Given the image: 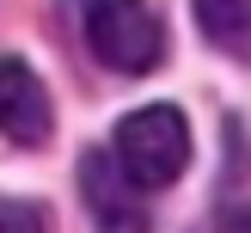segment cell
<instances>
[{
    "label": "cell",
    "mask_w": 251,
    "mask_h": 233,
    "mask_svg": "<svg viewBox=\"0 0 251 233\" xmlns=\"http://www.w3.org/2000/svg\"><path fill=\"white\" fill-rule=\"evenodd\" d=\"M110 159L123 166V178L135 190H166L184 166H190V123L184 110L172 104H147V110H129L110 135Z\"/></svg>",
    "instance_id": "obj_1"
},
{
    "label": "cell",
    "mask_w": 251,
    "mask_h": 233,
    "mask_svg": "<svg viewBox=\"0 0 251 233\" xmlns=\"http://www.w3.org/2000/svg\"><path fill=\"white\" fill-rule=\"evenodd\" d=\"M80 31L92 43V55L104 68H117V74H147L166 55V31H159L147 0H86Z\"/></svg>",
    "instance_id": "obj_2"
},
{
    "label": "cell",
    "mask_w": 251,
    "mask_h": 233,
    "mask_svg": "<svg viewBox=\"0 0 251 233\" xmlns=\"http://www.w3.org/2000/svg\"><path fill=\"white\" fill-rule=\"evenodd\" d=\"M80 196H86V208H92L98 233H147L153 227L147 190H135V184L123 178V166L110 159V147H98V154L80 159Z\"/></svg>",
    "instance_id": "obj_3"
},
{
    "label": "cell",
    "mask_w": 251,
    "mask_h": 233,
    "mask_svg": "<svg viewBox=\"0 0 251 233\" xmlns=\"http://www.w3.org/2000/svg\"><path fill=\"white\" fill-rule=\"evenodd\" d=\"M49 129H55V110H49V92L25 61L0 55V135L19 147H43Z\"/></svg>",
    "instance_id": "obj_4"
},
{
    "label": "cell",
    "mask_w": 251,
    "mask_h": 233,
    "mask_svg": "<svg viewBox=\"0 0 251 233\" xmlns=\"http://www.w3.org/2000/svg\"><path fill=\"white\" fill-rule=\"evenodd\" d=\"M190 6H196V25L215 49L251 61V0H190Z\"/></svg>",
    "instance_id": "obj_5"
},
{
    "label": "cell",
    "mask_w": 251,
    "mask_h": 233,
    "mask_svg": "<svg viewBox=\"0 0 251 233\" xmlns=\"http://www.w3.org/2000/svg\"><path fill=\"white\" fill-rule=\"evenodd\" d=\"M0 233H49V215L37 203H19V196H0Z\"/></svg>",
    "instance_id": "obj_6"
},
{
    "label": "cell",
    "mask_w": 251,
    "mask_h": 233,
    "mask_svg": "<svg viewBox=\"0 0 251 233\" xmlns=\"http://www.w3.org/2000/svg\"><path fill=\"white\" fill-rule=\"evenodd\" d=\"M196 233H251V203H233V208H221V215H208Z\"/></svg>",
    "instance_id": "obj_7"
}]
</instances>
